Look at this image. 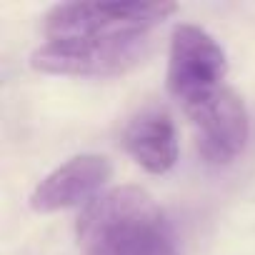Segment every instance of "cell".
Returning <instances> with one entry per match:
<instances>
[{"label": "cell", "instance_id": "277c9868", "mask_svg": "<svg viewBox=\"0 0 255 255\" xmlns=\"http://www.w3.org/2000/svg\"><path fill=\"white\" fill-rule=\"evenodd\" d=\"M183 108L195 128L198 153L208 165H228L245 150L250 115L233 88L220 85Z\"/></svg>", "mask_w": 255, "mask_h": 255}, {"label": "cell", "instance_id": "3957f363", "mask_svg": "<svg viewBox=\"0 0 255 255\" xmlns=\"http://www.w3.org/2000/svg\"><path fill=\"white\" fill-rule=\"evenodd\" d=\"M150 48V35L48 40L30 55V65L50 75L115 78L143 63Z\"/></svg>", "mask_w": 255, "mask_h": 255}, {"label": "cell", "instance_id": "5b68a950", "mask_svg": "<svg viewBox=\"0 0 255 255\" xmlns=\"http://www.w3.org/2000/svg\"><path fill=\"white\" fill-rule=\"evenodd\" d=\"M228 58L213 35L198 25L180 23L170 35L168 90L180 105H188L205 93L225 85Z\"/></svg>", "mask_w": 255, "mask_h": 255}, {"label": "cell", "instance_id": "6da1fadb", "mask_svg": "<svg viewBox=\"0 0 255 255\" xmlns=\"http://www.w3.org/2000/svg\"><path fill=\"white\" fill-rule=\"evenodd\" d=\"M83 255H180L175 230L138 185H123L98 195L78 218Z\"/></svg>", "mask_w": 255, "mask_h": 255}, {"label": "cell", "instance_id": "52a82bcc", "mask_svg": "<svg viewBox=\"0 0 255 255\" xmlns=\"http://www.w3.org/2000/svg\"><path fill=\"white\" fill-rule=\"evenodd\" d=\"M123 148L148 173H168L178 163V133L170 113L155 105L135 113L123 130Z\"/></svg>", "mask_w": 255, "mask_h": 255}, {"label": "cell", "instance_id": "8992f818", "mask_svg": "<svg viewBox=\"0 0 255 255\" xmlns=\"http://www.w3.org/2000/svg\"><path fill=\"white\" fill-rule=\"evenodd\" d=\"M110 175L113 165L108 158L95 153L75 155L38 183L30 195V208L35 213H58L78 208L83 203H93Z\"/></svg>", "mask_w": 255, "mask_h": 255}, {"label": "cell", "instance_id": "7a4b0ae2", "mask_svg": "<svg viewBox=\"0 0 255 255\" xmlns=\"http://www.w3.org/2000/svg\"><path fill=\"white\" fill-rule=\"evenodd\" d=\"M175 3H60L45 15L48 40L68 38H125L150 35V30L175 15Z\"/></svg>", "mask_w": 255, "mask_h": 255}]
</instances>
